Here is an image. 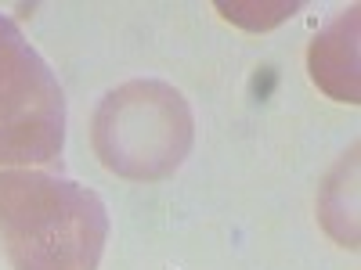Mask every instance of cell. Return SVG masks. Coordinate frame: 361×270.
<instances>
[{
	"label": "cell",
	"instance_id": "1",
	"mask_svg": "<svg viewBox=\"0 0 361 270\" xmlns=\"http://www.w3.org/2000/svg\"><path fill=\"white\" fill-rule=\"evenodd\" d=\"M109 238L102 198L66 176L0 169V245L15 270H98Z\"/></svg>",
	"mask_w": 361,
	"mask_h": 270
},
{
	"label": "cell",
	"instance_id": "2",
	"mask_svg": "<svg viewBox=\"0 0 361 270\" xmlns=\"http://www.w3.org/2000/svg\"><path fill=\"white\" fill-rule=\"evenodd\" d=\"M192 108L173 86L134 79L112 90L94 115V152L127 180H163L192 148Z\"/></svg>",
	"mask_w": 361,
	"mask_h": 270
},
{
	"label": "cell",
	"instance_id": "3",
	"mask_svg": "<svg viewBox=\"0 0 361 270\" xmlns=\"http://www.w3.org/2000/svg\"><path fill=\"white\" fill-rule=\"evenodd\" d=\"M66 148V94L18 25L0 18V169L58 162Z\"/></svg>",
	"mask_w": 361,
	"mask_h": 270
},
{
	"label": "cell",
	"instance_id": "4",
	"mask_svg": "<svg viewBox=\"0 0 361 270\" xmlns=\"http://www.w3.org/2000/svg\"><path fill=\"white\" fill-rule=\"evenodd\" d=\"M357 8L340 15L307 51L311 79L336 101L357 105Z\"/></svg>",
	"mask_w": 361,
	"mask_h": 270
}]
</instances>
